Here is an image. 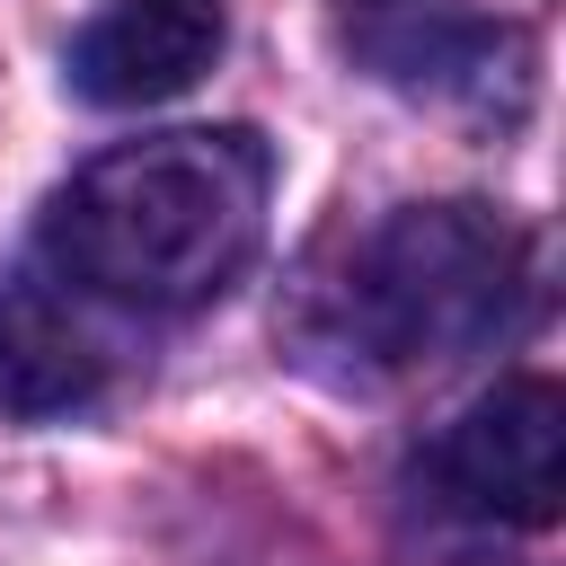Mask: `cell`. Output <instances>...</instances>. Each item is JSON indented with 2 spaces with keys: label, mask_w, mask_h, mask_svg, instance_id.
<instances>
[{
  "label": "cell",
  "mask_w": 566,
  "mask_h": 566,
  "mask_svg": "<svg viewBox=\"0 0 566 566\" xmlns=\"http://www.w3.org/2000/svg\"><path fill=\"white\" fill-rule=\"evenodd\" d=\"M230 44L221 0H115L71 35V88L88 106H159L195 88Z\"/></svg>",
  "instance_id": "obj_5"
},
{
  "label": "cell",
  "mask_w": 566,
  "mask_h": 566,
  "mask_svg": "<svg viewBox=\"0 0 566 566\" xmlns=\"http://www.w3.org/2000/svg\"><path fill=\"white\" fill-rule=\"evenodd\" d=\"M433 495L469 522H513L539 531L557 522L566 495V398L557 380H495L478 407H460V424L433 442Z\"/></svg>",
  "instance_id": "obj_3"
},
{
  "label": "cell",
  "mask_w": 566,
  "mask_h": 566,
  "mask_svg": "<svg viewBox=\"0 0 566 566\" xmlns=\"http://www.w3.org/2000/svg\"><path fill=\"white\" fill-rule=\"evenodd\" d=\"M274 159L239 124H186L97 150L44 203V265L106 310L177 318L221 301L265 239Z\"/></svg>",
  "instance_id": "obj_1"
},
{
  "label": "cell",
  "mask_w": 566,
  "mask_h": 566,
  "mask_svg": "<svg viewBox=\"0 0 566 566\" xmlns=\"http://www.w3.org/2000/svg\"><path fill=\"white\" fill-rule=\"evenodd\" d=\"M115 345L88 327V292L62 283L53 265H18L0 274V407L44 424L71 416L106 389Z\"/></svg>",
  "instance_id": "obj_4"
},
{
  "label": "cell",
  "mask_w": 566,
  "mask_h": 566,
  "mask_svg": "<svg viewBox=\"0 0 566 566\" xmlns=\"http://www.w3.org/2000/svg\"><path fill=\"white\" fill-rule=\"evenodd\" d=\"M531 248L486 203H398L345 265V327L389 371L460 363L522 318Z\"/></svg>",
  "instance_id": "obj_2"
}]
</instances>
